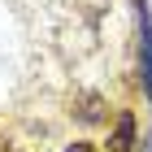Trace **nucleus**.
Instances as JSON below:
<instances>
[{
	"mask_svg": "<svg viewBox=\"0 0 152 152\" xmlns=\"http://www.w3.org/2000/svg\"><path fill=\"white\" fill-rule=\"evenodd\" d=\"M0 152H13V143H9V135L0 130Z\"/></svg>",
	"mask_w": 152,
	"mask_h": 152,
	"instance_id": "nucleus-5",
	"label": "nucleus"
},
{
	"mask_svg": "<svg viewBox=\"0 0 152 152\" xmlns=\"http://www.w3.org/2000/svg\"><path fill=\"white\" fill-rule=\"evenodd\" d=\"M135 143H139L135 109H117L113 126H109V139H104V152H135Z\"/></svg>",
	"mask_w": 152,
	"mask_h": 152,
	"instance_id": "nucleus-3",
	"label": "nucleus"
},
{
	"mask_svg": "<svg viewBox=\"0 0 152 152\" xmlns=\"http://www.w3.org/2000/svg\"><path fill=\"white\" fill-rule=\"evenodd\" d=\"M70 117L83 122V126H104L109 122V100L100 91H91V87H83V91H74V100H70Z\"/></svg>",
	"mask_w": 152,
	"mask_h": 152,
	"instance_id": "nucleus-2",
	"label": "nucleus"
},
{
	"mask_svg": "<svg viewBox=\"0 0 152 152\" xmlns=\"http://www.w3.org/2000/svg\"><path fill=\"white\" fill-rule=\"evenodd\" d=\"M61 152H104V143H96V139H74V143H65Z\"/></svg>",
	"mask_w": 152,
	"mask_h": 152,
	"instance_id": "nucleus-4",
	"label": "nucleus"
},
{
	"mask_svg": "<svg viewBox=\"0 0 152 152\" xmlns=\"http://www.w3.org/2000/svg\"><path fill=\"white\" fill-rule=\"evenodd\" d=\"M135 22H139V87L152 100V9H148V0H135Z\"/></svg>",
	"mask_w": 152,
	"mask_h": 152,
	"instance_id": "nucleus-1",
	"label": "nucleus"
}]
</instances>
